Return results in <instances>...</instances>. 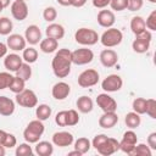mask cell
<instances>
[{"instance_id": "22", "label": "cell", "mask_w": 156, "mask_h": 156, "mask_svg": "<svg viewBox=\"0 0 156 156\" xmlns=\"http://www.w3.org/2000/svg\"><path fill=\"white\" fill-rule=\"evenodd\" d=\"M15 101L5 95L0 96V115L9 117L15 112Z\"/></svg>"}, {"instance_id": "45", "label": "cell", "mask_w": 156, "mask_h": 156, "mask_svg": "<svg viewBox=\"0 0 156 156\" xmlns=\"http://www.w3.org/2000/svg\"><path fill=\"white\" fill-rule=\"evenodd\" d=\"M16 144H17L16 136H15L13 134H11V133H7V134H6V138H5L4 143H2V145H4L6 149H12V147L16 146Z\"/></svg>"}, {"instance_id": "2", "label": "cell", "mask_w": 156, "mask_h": 156, "mask_svg": "<svg viewBox=\"0 0 156 156\" xmlns=\"http://www.w3.org/2000/svg\"><path fill=\"white\" fill-rule=\"evenodd\" d=\"M44 130H45V126H44L43 121H40L38 118L33 119L27 124L26 129L23 130V138L27 143L35 144L37 141H39Z\"/></svg>"}, {"instance_id": "23", "label": "cell", "mask_w": 156, "mask_h": 156, "mask_svg": "<svg viewBox=\"0 0 156 156\" xmlns=\"http://www.w3.org/2000/svg\"><path fill=\"white\" fill-rule=\"evenodd\" d=\"M45 34L49 38H54L56 40H60L65 37V28H63V26L52 22L45 28Z\"/></svg>"}, {"instance_id": "32", "label": "cell", "mask_w": 156, "mask_h": 156, "mask_svg": "<svg viewBox=\"0 0 156 156\" xmlns=\"http://www.w3.org/2000/svg\"><path fill=\"white\" fill-rule=\"evenodd\" d=\"M15 73H16L17 77H20V78H22L24 82H27V80H29L30 77H32V67H30L29 63H27V62L23 61V63L21 65V67H20Z\"/></svg>"}, {"instance_id": "6", "label": "cell", "mask_w": 156, "mask_h": 156, "mask_svg": "<svg viewBox=\"0 0 156 156\" xmlns=\"http://www.w3.org/2000/svg\"><path fill=\"white\" fill-rule=\"evenodd\" d=\"M16 102L26 108H33L38 105V96L32 89H24L16 94Z\"/></svg>"}, {"instance_id": "29", "label": "cell", "mask_w": 156, "mask_h": 156, "mask_svg": "<svg viewBox=\"0 0 156 156\" xmlns=\"http://www.w3.org/2000/svg\"><path fill=\"white\" fill-rule=\"evenodd\" d=\"M51 113H52V110L46 104H40V105H37L35 106V116H37L38 119H40L43 122L46 121V119H49L50 116H51Z\"/></svg>"}, {"instance_id": "55", "label": "cell", "mask_w": 156, "mask_h": 156, "mask_svg": "<svg viewBox=\"0 0 156 156\" xmlns=\"http://www.w3.org/2000/svg\"><path fill=\"white\" fill-rule=\"evenodd\" d=\"M5 154H6V147L0 144V156H5Z\"/></svg>"}, {"instance_id": "21", "label": "cell", "mask_w": 156, "mask_h": 156, "mask_svg": "<svg viewBox=\"0 0 156 156\" xmlns=\"http://www.w3.org/2000/svg\"><path fill=\"white\" fill-rule=\"evenodd\" d=\"M118 122V116L116 112H104L99 118V126L104 129H110L115 127Z\"/></svg>"}, {"instance_id": "11", "label": "cell", "mask_w": 156, "mask_h": 156, "mask_svg": "<svg viewBox=\"0 0 156 156\" xmlns=\"http://www.w3.org/2000/svg\"><path fill=\"white\" fill-rule=\"evenodd\" d=\"M96 104L102 110V112H116L117 102L116 100L110 96L107 93H101L96 96Z\"/></svg>"}, {"instance_id": "26", "label": "cell", "mask_w": 156, "mask_h": 156, "mask_svg": "<svg viewBox=\"0 0 156 156\" xmlns=\"http://www.w3.org/2000/svg\"><path fill=\"white\" fill-rule=\"evenodd\" d=\"M76 105H77L78 111L82 112V113H89V112H91L93 108H94V102H93V100H91L89 96H87V95H83V96L78 98Z\"/></svg>"}, {"instance_id": "25", "label": "cell", "mask_w": 156, "mask_h": 156, "mask_svg": "<svg viewBox=\"0 0 156 156\" xmlns=\"http://www.w3.org/2000/svg\"><path fill=\"white\" fill-rule=\"evenodd\" d=\"M35 154L39 155V156H51L52 152H54V144L50 143V141H37L35 143Z\"/></svg>"}, {"instance_id": "17", "label": "cell", "mask_w": 156, "mask_h": 156, "mask_svg": "<svg viewBox=\"0 0 156 156\" xmlns=\"http://www.w3.org/2000/svg\"><path fill=\"white\" fill-rule=\"evenodd\" d=\"M71 93V87L66 82H57L52 85L51 95L56 100H65Z\"/></svg>"}, {"instance_id": "30", "label": "cell", "mask_w": 156, "mask_h": 156, "mask_svg": "<svg viewBox=\"0 0 156 156\" xmlns=\"http://www.w3.org/2000/svg\"><path fill=\"white\" fill-rule=\"evenodd\" d=\"M74 143V149L77 150V151H79L82 155H84V154H87L89 150H90V147H91V141L88 139V138H85V136H82V138H78L76 141H73Z\"/></svg>"}, {"instance_id": "16", "label": "cell", "mask_w": 156, "mask_h": 156, "mask_svg": "<svg viewBox=\"0 0 156 156\" xmlns=\"http://www.w3.org/2000/svg\"><path fill=\"white\" fill-rule=\"evenodd\" d=\"M6 45L12 51H22L26 48L27 41L23 35L13 33V34H9V37L6 39Z\"/></svg>"}, {"instance_id": "51", "label": "cell", "mask_w": 156, "mask_h": 156, "mask_svg": "<svg viewBox=\"0 0 156 156\" xmlns=\"http://www.w3.org/2000/svg\"><path fill=\"white\" fill-rule=\"evenodd\" d=\"M7 49H9L7 45L0 41V58H1V57H5V56L7 55Z\"/></svg>"}, {"instance_id": "8", "label": "cell", "mask_w": 156, "mask_h": 156, "mask_svg": "<svg viewBox=\"0 0 156 156\" xmlns=\"http://www.w3.org/2000/svg\"><path fill=\"white\" fill-rule=\"evenodd\" d=\"M99 79H100L99 72L94 68H88L78 76V85L82 88H90L96 85Z\"/></svg>"}, {"instance_id": "34", "label": "cell", "mask_w": 156, "mask_h": 156, "mask_svg": "<svg viewBox=\"0 0 156 156\" xmlns=\"http://www.w3.org/2000/svg\"><path fill=\"white\" fill-rule=\"evenodd\" d=\"M132 156H151L152 155V150L147 146V144H144V143H140L134 146L132 154Z\"/></svg>"}, {"instance_id": "42", "label": "cell", "mask_w": 156, "mask_h": 156, "mask_svg": "<svg viewBox=\"0 0 156 156\" xmlns=\"http://www.w3.org/2000/svg\"><path fill=\"white\" fill-rule=\"evenodd\" d=\"M145 26H146L147 30H150V32L156 30V10L150 12V15L147 16V18L145 21Z\"/></svg>"}, {"instance_id": "7", "label": "cell", "mask_w": 156, "mask_h": 156, "mask_svg": "<svg viewBox=\"0 0 156 156\" xmlns=\"http://www.w3.org/2000/svg\"><path fill=\"white\" fill-rule=\"evenodd\" d=\"M71 58H72V63H74L77 66L88 65L93 61L94 52L91 51V49L80 48V49H77L74 51H71Z\"/></svg>"}, {"instance_id": "43", "label": "cell", "mask_w": 156, "mask_h": 156, "mask_svg": "<svg viewBox=\"0 0 156 156\" xmlns=\"http://www.w3.org/2000/svg\"><path fill=\"white\" fill-rule=\"evenodd\" d=\"M110 7L113 11H123L127 9V0H110Z\"/></svg>"}, {"instance_id": "56", "label": "cell", "mask_w": 156, "mask_h": 156, "mask_svg": "<svg viewBox=\"0 0 156 156\" xmlns=\"http://www.w3.org/2000/svg\"><path fill=\"white\" fill-rule=\"evenodd\" d=\"M0 2L2 4L4 9H5V7H7V6H10V0H0Z\"/></svg>"}, {"instance_id": "41", "label": "cell", "mask_w": 156, "mask_h": 156, "mask_svg": "<svg viewBox=\"0 0 156 156\" xmlns=\"http://www.w3.org/2000/svg\"><path fill=\"white\" fill-rule=\"evenodd\" d=\"M13 76L6 71V72H0V90H4L6 88H9L11 80H12Z\"/></svg>"}, {"instance_id": "44", "label": "cell", "mask_w": 156, "mask_h": 156, "mask_svg": "<svg viewBox=\"0 0 156 156\" xmlns=\"http://www.w3.org/2000/svg\"><path fill=\"white\" fill-rule=\"evenodd\" d=\"M144 5V0H127V10L135 12L139 11Z\"/></svg>"}, {"instance_id": "28", "label": "cell", "mask_w": 156, "mask_h": 156, "mask_svg": "<svg viewBox=\"0 0 156 156\" xmlns=\"http://www.w3.org/2000/svg\"><path fill=\"white\" fill-rule=\"evenodd\" d=\"M124 123L126 126L129 128V129H135L140 126L141 123V117L140 115H138L136 112L132 111V112H128L124 117Z\"/></svg>"}, {"instance_id": "48", "label": "cell", "mask_w": 156, "mask_h": 156, "mask_svg": "<svg viewBox=\"0 0 156 156\" xmlns=\"http://www.w3.org/2000/svg\"><path fill=\"white\" fill-rule=\"evenodd\" d=\"M146 144L151 150H156V132H152L149 134L146 139Z\"/></svg>"}, {"instance_id": "1", "label": "cell", "mask_w": 156, "mask_h": 156, "mask_svg": "<svg viewBox=\"0 0 156 156\" xmlns=\"http://www.w3.org/2000/svg\"><path fill=\"white\" fill-rule=\"evenodd\" d=\"M71 50L63 48L55 51V55L51 61V68L57 78H66L71 73Z\"/></svg>"}, {"instance_id": "12", "label": "cell", "mask_w": 156, "mask_h": 156, "mask_svg": "<svg viewBox=\"0 0 156 156\" xmlns=\"http://www.w3.org/2000/svg\"><path fill=\"white\" fill-rule=\"evenodd\" d=\"M51 141H52V144L55 146L66 147V146H69V145L73 144L74 138H73V134L72 133L66 132V130H61V132H56V133L52 134Z\"/></svg>"}, {"instance_id": "46", "label": "cell", "mask_w": 156, "mask_h": 156, "mask_svg": "<svg viewBox=\"0 0 156 156\" xmlns=\"http://www.w3.org/2000/svg\"><path fill=\"white\" fill-rule=\"evenodd\" d=\"M66 112H67V110H63V111H60L56 113L55 123L58 127H66Z\"/></svg>"}, {"instance_id": "57", "label": "cell", "mask_w": 156, "mask_h": 156, "mask_svg": "<svg viewBox=\"0 0 156 156\" xmlns=\"http://www.w3.org/2000/svg\"><path fill=\"white\" fill-rule=\"evenodd\" d=\"M149 2H151V4H156V0H147Z\"/></svg>"}, {"instance_id": "52", "label": "cell", "mask_w": 156, "mask_h": 156, "mask_svg": "<svg viewBox=\"0 0 156 156\" xmlns=\"http://www.w3.org/2000/svg\"><path fill=\"white\" fill-rule=\"evenodd\" d=\"M6 134H7V132H5L4 129H0V144L1 145H2V143L5 140V138H6Z\"/></svg>"}, {"instance_id": "53", "label": "cell", "mask_w": 156, "mask_h": 156, "mask_svg": "<svg viewBox=\"0 0 156 156\" xmlns=\"http://www.w3.org/2000/svg\"><path fill=\"white\" fill-rule=\"evenodd\" d=\"M61 6H71V0H56Z\"/></svg>"}, {"instance_id": "5", "label": "cell", "mask_w": 156, "mask_h": 156, "mask_svg": "<svg viewBox=\"0 0 156 156\" xmlns=\"http://www.w3.org/2000/svg\"><path fill=\"white\" fill-rule=\"evenodd\" d=\"M152 39V34L150 30L145 29L139 35H135V39L132 43V49L136 54H144L150 49V43Z\"/></svg>"}, {"instance_id": "14", "label": "cell", "mask_w": 156, "mask_h": 156, "mask_svg": "<svg viewBox=\"0 0 156 156\" xmlns=\"http://www.w3.org/2000/svg\"><path fill=\"white\" fill-rule=\"evenodd\" d=\"M118 150H119V141L110 136H107V139L96 149V151L102 156H110Z\"/></svg>"}, {"instance_id": "19", "label": "cell", "mask_w": 156, "mask_h": 156, "mask_svg": "<svg viewBox=\"0 0 156 156\" xmlns=\"http://www.w3.org/2000/svg\"><path fill=\"white\" fill-rule=\"evenodd\" d=\"M24 39L30 45L39 44L40 40H41V30H40V28L37 24L28 26L26 32H24Z\"/></svg>"}, {"instance_id": "27", "label": "cell", "mask_w": 156, "mask_h": 156, "mask_svg": "<svg viewBox=\"0 0 156 156\" xmlns=\"http://www.w3.org/2000/svg\"><path fill=\"white\" fill-rule=\"evenodd\" d=\"M146 29L145 26V20L141 16H134L130 20V30L133 32L134 35H139Z\"/></svg>"}, {"instance_id": "31", "label": "cell", "mask_w": 156, "mask_h": 156, "mask_svg": "<svg viewBox=\"0 0 156 156\" xmlns=\"http://www.w3.org/2000/svg\"><path fill=\"white\" fill-rule=\"evenodd\" d=\"M22 58L24 62L27 63H34L37 60H38V51L37 49H34L33 46H28V48H24L22 50Z\"/></svg>"}, {"instance_id": "37", "label": "cell", "mask_w": 156, "mask_h": 156, "mask_svg": "<svg viewBox=\"0 0 156 156\" xmlns=\"http://www.w3.org/2000/svg\"><path fill=\"white\" fill-rule=\"evenodd\" d=\"M79 122V115L76 110H67L66 112V127H73L78 124Z\"/></svg>"}, {"instance_id": "47", "label": "cell", "mask_w": 156, "mask_h": 156, "mask_svg": "<svg viewBox=\"0 0 156 156\" xmlns=\"http://www.w3.org/2000/svg\"><path fill=\"white\" fill-rule=\"evenodd\" d=\"M106 139H107V135H106V134H98V135H95L94 139L91 140V146L96 150Z\"/></svg>"}, {"instance_id": "20", "label": "cell", "mask_w": 156, "mask_h": 156, "mask_svg": "<svg viewBox=\"0 0 156 156\" xmlns=\"http://www.w3.org/2000/svg\"><path fill=\"white\" fill-rule=\"evenodd\" d=\"M23 63V58L22 56L17 55V54H9L5 56L4 58V67L9 71V72H16L21 65Z\"/></svg>"}, {"instance_id": "35", "label": "cell", "mask_w": 156, "mask_h": 156, "mask_svg": "<svg viewBox=\"0 0 156 156\" xmlns=\"http://www.w3.org/2000/svg\"><path fill=\"white\" fill-rule=\"evenodd\" d=\"M13 29V23L9 17H0V35H9Z\"/></svg>"}, {"instance_id": "15", "label": "cell", "mask_w": 156, "mask_h": 156, "mask_svg": "<svg viewBox=\"0 0 156 156\" xmlns=\"http://www.w3.org/2000/svg\"><path fill=\"white\" fill-rule=\"evenodd\" d=\"M100 62L104 67L106 68H110V67H113L116 66V63L118 62V54L112 50V49H104L101 52H100Z\"/></svg>"}, {"instance_id": "13", "label": "cell", "mask_w": 156, "mask_h": 156, "mask_svg": "<svg viewBox=\"0 0 156 156\" xmlns=\"http://www.w3.org/2000/svg\"><path fill=\"white\" fill-rule=\"evenodd\" d=\"M11 15L15 20L17 21H24L28 16V6L26 1H20V0H13L11 2Z\"/></svg>"}, {"instance_id": "9", "label": "cell", "mask_w": 156, "mask_h": 156, "mask_svg": "<svg viewBox=\"0 0 156 156\" xmlns=\"http://www.w3.org/2000/svg\"><path fill=\"white\" fill-rule=\"evenodd\" d=\"M138 143V136L135 134V132L133 129H129L127 132L123 133L122 140L119 141V150L127 155H130L134 146Z\"/></svg>"}, {"instance_id": "3", "label": "cell", "mask_w": 156, "mask_h": 156, "mask_svg": "<svg viewBox=\"0 0 156 156\" xmlns=\"http://www.w3.org/2000/svg\"><path fill=\"white\" fill-rule=\"evenodd\" d=\"M99 34L96 30L91 29V28H85V27H82V28H78L74 33V40L83 45V46H91V45H95L98 41H99Z\"/></svg>"}, {"instance_id": "40", "label": "cell", "mask_w": 156, "mask_h": 156, "mask_svg": "<svg viewBox=\"0 0 156 156\" xmlns=\"http://www.w3.org/2000/svg\"><path fill=\"white\" fill-rule=\"evenodd\" d=\"M145 113H146L149 117H151L152 119L156 118V100H155V99H146Z\"/></svg>"}, {"instance_id": "24", "label": "cell", "mask_w": 156, "mask_h": 156, "mask_svg": "<svg viewBox=\"0 0 156 156\" xmlns=\"http://www.w3.org/2000/svg\"><path fill=\"white\" fill-rule=\"evenodd\" d=\"M39 48L44 54H52L57 50L58 48V40L54 39V38H49L46 37L45 39H41L39 43Z\"/></svg>"}, {"instance_id": "18", "label": "cell", "mask_w": 156, "mask_h": 156, "mask_svg": "<svg viewBox=\"0 0 156 156\" xmlns=\"http://www.w3.org/2000/svg\"><path fill=\"white\" fill-rule=\"evenodd\" d=\"M96 20H98L99 26H101L104 28H110V27H112L115 24L116 16H115L113 11H111V10H104L102 9V10L99 11Z\"/></svg>"}, {"instance_id": "49", "label": "cell", "mask_w": 156, "mask_h": 156, "mask_svg": "<svg viewBox=\"0 0 156 156\" xmlns=\"http://www.w3.org/2000/svg\"><path fill=\"white\" fill-rule=\"evenodd\" d=\"M110 5V0H93V6L96 9H105Z\"/></svg>"}, {"instance_id": "50", "label": "cell", "mask_w": 156, "mask_h": 156, "mask_svg": "<svg viewBox=\"0 0 156 156\" xmlns=\"http://www.w3.org/2000/svg\"><path fill=\"white\" fill-rule=\"evenodd\" d=\"M87 0H71V6L73 7H83Z\"/></svg>"}, {"instance_id": "59", "label": "cell", "mask_w": 156, "mask_h": 156, "mask_svg": "<svg viewBox=\"0 0 156 156\" xmlns=\"http://www.w3.org/2000/svg\"><path fill=\"white\" fill-rule=\"evenodd\" d=\"M20 1H26V0H20Z\"/></svg>"}, {"instance_id": "36", "label": "cell", "mask_w": 156, "mask_h": 156, "mask_svg": "<svg viewBox=\"0 0 156 156\" xmlns=\"http://www.w3.org/2000/svg\"><path fill=\"white\" fill-rule=\"evenodd\" d=\"M145 106H146V99L145 98H135L132 102V108L138 115L145 113Z\"/></svg>"}, {"instance_id": "39", "label": "cell", "mask_w": 156, "mask_h": 156, "mask_svg": "<svg viewBox=\"0 0 156 156\" xmlns=\"http://www.w3.org/2000/svg\"><path fill=\"white\" fill-rule=\"evenodd\" d=\"M56 17H57V11H56L55 7L48 6V7L44 9V11H43V18H44L46 22L52 23V22L56 20Z\"/></svg>"}, {"instance_id": "33", "label": "cell", "mask_w": 156, "mask_h": 156, "mask_svg": "<svg viewBox=\"0 0 156 156\" xmlns=\"http://www.w3.org/2000/svg\"><path fill=\"white\" fill-rule=\"evenodd\" d=\"M9 89H10L12 93L18 94V93H21L22 90L26 89V82H24L22 78L17 77V76H13L12 80H11V83H10V85H9Z\"/></svg>"}, {"instance_id": "58", "label": "cell", "mask_w": 156, "mask_h": 156, "mask_svg": "<svg viewBox=\"0 0 156 156\" xmlns=\"http://www.w3.org/2000/svg\"><path fill=\"white\" fill-rule=\"evenodd\" d=\"M2 10H4V6H2V4H1V2H0V12H1V11H2Z\"/></svg>"}, {"instance_id": "10", "label": "cell", "mask_w": 156, "mask_h": 156, "mask_svg": "<svg viewBox=\"0 0 156 156\" xmlns=\"http://www.w3.org/2000/svg\"><path fill=\"white\" fill-rule=\"evenodd\" d=\"M123 87V79L118 74H108L102 82L101 88L105 93H115L121 90Z\"/></svg>"}, {"instance_id": "54", "label": "cell", "mask_w": 156, "mask_h": 156, "mask_svg": "<svg viewBox=\"0 0 156 156\" xmlns=\"http://www.w3.org/2000/svg\"><path fill=\"white\" fill-rule=\"evenodd\" d=\"M68 156H82V154L74 149L73 151H69V152H68Z\"/></svg>"}, {"instance_id": "4", "label": "cell", "mask_w": 156, "mask_h": 156, "mask_svg": "<svg viewBox=\"0 0 156 156\" xmlns=\"http://www.w3.org/2000/svg\"><path fill=\"white\" fill-rule=\"evenodd\" d=\"M100 43L105 46V48H115L117 45H119L123 40V33L117 29V28H113V27H110L107 28L102 34L101 37L99 38Z\"/></svg>"}, {"instance_id": "38", "label": "cell", "mask_w": 156, "mask_h": 156, "mask_svg": "<svg viewBox=\"0 0 156 156\" xmlns=\"http://www.w3.org/2000/svg\"><path fill=\"white\" fill-rule=\"evenodd\" d=\"M16 156H32L33 155V149L32 146L29 145V143H22L20 144L17 147H16V151H15Z\"/></svg>"}]
</instances>
